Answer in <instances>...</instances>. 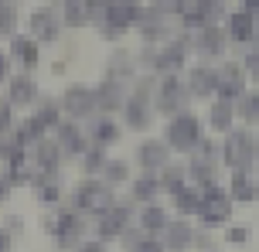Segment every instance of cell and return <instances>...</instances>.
<instances>
[{"label":"cell","instance_id":"obj_1","mask_svg":"<svg viewBox=\"0 0 259 252\" xmlns=\"http://www.w3.org/2000/svg\"><path fill=\"white\" fill-rule=\"evenodd\" d=\"M222 160L235 167V171H249L252 160H256V140L252 133H232V140L222 146Z\"/></svg>","mask_w":259,"mask_h":252},{"label":"cell","instance_id":"obj_2","mask_svg":"<svg viewBox=\"0 0 259 252\" xmlns=\"http://www.w3.org/2000/svg\"><path fill=\"white\" fill-rule=\"evenodd\" d=\"M198 215H201V222L205 225H222V222H229V215H232V201L225 198V191L222 187H208V194L201 198V208H198Z\"/></svg>","mask_w":259,"mask_h":252},{"label":"cell","instance_id":"obj_3","mask_svg":"<svg viewBox=\"0 0 259 252\" xmlns=\"http://www.w3.org/2000/svg\"><path fill=\"white\" fill-rule=\"evenodd\" d=\"M167 140H170V146H178V150H188V146L201 143V140H198V120H194V116H178V120H170Z\"/></svg>","mask_w":259,"mask_h":252},{"label":"cell","instance_id":"obj_4","mask_svg":"<svg viewBox=\"0 0 259 252\" xmlns=\"http://www.w3.org/2000/svg\"><path fill=\"white\" fill-rule=\"evenodd\" d=\"M219 92L225 103H232V99H239V95H246V72L239 65H225L219 72Z\"/></svg>","mask_w":259,"mask_h":252},{"label":"cell","instance_id":"obj_5","mask_svg":"<svg viewBox=\"0 0 259 252\" xmlns=\"http://www.w3.org/2000/svg\"><path fill=\"white\" fill-rule=\"evenodd\" d=\"M78 208H89V212H109V208H113L109 187H106V184H82V187H78Z\"/></svg>","mask_w":259,"mask_h":252},{"label":"cell","instance_id":"obj_6","mask_svg":"<svg viewBox=\"0 0 259 252\" xmlns=\"http://www.w3.org/2000/svg\"><path fill=\"white\" fill-rule=\"evenodd\" d=\"M92 106H96V95H92L89 89H82V85H72L62 99V109L68 116H89Z\"/></svg>","mask_w":259,"mask_h":252},{"label":"cell","instance_id":"obj_7","mask_svg":"<svg viewBox=\"0 0 259 252\" xmlns=\"http://www.w3.org/2000/svg\"><path fill=\"white\" fill-rule=\"evenodd\" d=\"M229 198L235 201H256L259 198V184L249 171H235L232 174V184H229Z\"/></svg>","mask_w":259,"mask_h":252},{"label":"cell","instance_id":"obj_8","mask_svg":"<svg viewBox=\"0 0 259 252\" xmlns=\"http://www.w3.org/2000/svg\"><path fill=\"white\" fill-rule=\"evenodd\" d=\"M106 14H109V21L116 24V31H123L130 21L140 17V7H137V0H109V4H106Z\"/></svg>","mask_w":259,"mask_h":252},{"label":"cell","instance_id":"obj_9","mask_svg":"<svg viewBox=\"0 0 259 252\" xmlns=\"http://www.w3.org/2000/svg\"><path fill=\"white\" fill-rule=\"evenodd\" d=\"M229 34H232L235 41H252L256 38V17H249L246 11L229 14Z\"/></svg>","mask_w":259,"mask_h":252},{"label":"cell","instance_id":"obj_10","mask_svg":"<svg viewBox=\"0 0 259 252\" xmlns=\"http://www.w3.org/2000/svg\"><path fill=\"white\" fill-rule=\"evenodd\" d=\"M137 157H140L143 171H157V167H164V160H167V146L164 143H143Z\"/></svg>","mask_w":259,"mask_h":252},{"label":"cell","instance_id":"obj_11","mask_svg":"<svg viewBox=\"0 0 259 252\" xmlns=\"http://www.w3.org/2000/svg\"><path fill=\"white\" fill-rule=\"evenodd\" d=\"M126 218H130L126 208H109V212H106V218H103V225H99V235H103V239L119 235V232L126 228Z\"/></svg>","mask_w":259,"mask_h":252},{"label":"cell","instance_id":"obj_12","mask_svg":"<svg viewBox=\"0 0 259 252\" xmlns=\"http://www.w3.org/2000/svg\"><path fill=\"white\" fill-rule=\"evenodd\" d=\"M211 89H219V75L211 68H194L191 72V92L194 95H208Z\"/></svg>","mask_w":259,"mask_h":252},{"label":"cell","instance_id":"obj_13","mask_svg":"<svg viewBox=\"0 0 259 252\" xmlns=\"http://www.w3.org/2000/svg\"><path fill=\"white\" fill-rule=\"evenodd\" d=\"M89 17V0H65V24L68 27H82Z\"/></svg>","mask_w":259,"mask_h":252},{"label":"cell","instance_id":"obj_14","mask_svg":"<svg viewBox=\"0 0 259 252\" xmlns=\"http://www.w3.org/2000/svg\"><path fill=\"white\" fill-rule=\"evenodd\" d=\"M31 31H34V38H41V41H52L55 34H58V21H55L52 14H34L31 17Z\"/></svg>","mask_w":259,"mask_h":252},{"label":"cell","instance_id":"obj_15","mask_svg":"<svg viewBox=\"0 0 259 252\" xmlns=\"http://www.w3.org/2000/svg\"><path fill=\"white\" fill-rule=\"evenodd\" d=\"M181 103H184V95H181V85L174 79H167L164 85H160V109L167 113V109H181Z\"/></svg>","mask_w":259,"mask_h":252},{"label":"cell","instance_id":"obj_16","mask_svg":"<svg viewBox=\"0 0 259 252\" xmlns=\"http://www.w3.org/2000/svg\"><path fill=\"white\" fill-rule=\"evenodd\" d=\"M198 48H201V52H222V48H225V34H222L219 27H205V31H201V34H198Z\"/></svg>","mask_w":259,"mask_h":252},{"label":"cell","instance_id":"obj_17","mask_svg":"<svg viewBox=\"0 0 259 252\" xmlns=\"http://www.w3.org/2000/svg\"><path fill=\"white\" fill-rule=\"evenodd\" d=\"M235 113L242 116L246 123H259V92H246V95H239V106H235Z\"/></svg>","mask_w":259,"mask_h":252},{"label":"cell","instance_id":"obj_18","mask_svg":"<svg viewBox=\"0 0 259 252\" xmlns=\"http://www.w3.org/2000/svg\"><path fill=\"white\" fill-rule=\"evenodd\" d=\"M232 116H235V106L222 99V103H215V109H211V126H215V130H229V126H232Z\"/></svg>","mask_w":259,"mask_h":252},{"label":"cell","instance_id":"obj_19","mask_svg":"<svg viewBox=\"0 0 259 252\" xmlns=\"http://www.w3.org/2000/svg\"><path fill=\"white\" fill-rule=\"evenodd\" d=\"M188 242H191V228L184 225V222H174V225L167 228V245H170L174 252H181Z\"/></svg>","mask_w":259,"mask_h":252},{"label":"cell","instance_id":"obj_20","mask_svg":"<svg viewBox=\"0 0 259 252\" xmlns=\"http://www.w3.org/2000/svg\"><path fill=\"white\" fill-rule=\"evenodd\" d=\"M31 99H34V85H31V79H14L11 82V103L24 106V103H31Z\"/></svg>","mask_w":259,"mask_h":252},{"label":"cell","instance_id":"obj_21","mask_svg":"<svg viewBox=\"0 0 259 252\" xmlns=\"http://www.w3.org/2000/svg\"><path fill=\"white\" fill-rule=\"evenodd\" d=\"M96 103L103 109H116L119 103H123V95H119V85H113V82H106L103 89L96 92Z\"/></svg>","mask_w":259,"mask_h":252},{"label":"cell","instance_id":"obj_22","mask_svg":"<svg viewBox=\"0 0 259 252\" xmlns=\"http://www.w3.org/2000/svg\"><path fill=\"white\" fill-rule=\"evenodd\" d=\"M14 55H17V58H21V65H27V68L38 62V48H34V41H24V38L14 41Z\"/></svg>","mask_w":259,"mask_h":252},{"label":"cell","instance_id":"obj_23","mask_svg":"<svg viewBox=\"0 0 259 252\" xmlns=\"http://www.w3.org/2000/svg\"><path fill=\"white\" fill-rule=\"evenodd\" d=\"M58 154H62V146H55V143H38V164H41V167H45L48 174L55 171V164H58Z\"/></svg>","mask_w":259,"mask_h":252},{"label":"cell","instance_id":"obj_24","mask_svg":"<svg viewBox=\"0 0 259 252\" xmlns=\"http://www.w3.org/2000/svg\"><path fill=\"white\" fill-rule=\"evenodd\" d=\"M126 113H130V126H147V106H143V95H137V99H130V106H126Z\"/></svg>","mask_w":259,"mask_h":252},{"label":"cell","instance_id":"obj_25","mask_svg":"<svg viewBox=\"0 0 259 252\" xmlns=\"http://www.w3.org/2000/svg\"><path fill=\"white\" fill-rule=\"evenodd\" d=\"M184 62V52H181V44H174V48H167V52H160V58H157V68H178Z\"/></svg>","mask_w":259,"mask_h":252},{"label":"cell","instance_id":"obj_26","mask_svg":"<svg viewBox=\"0 0 259 252\" xmlns=\"http://www.w3.org/2000/svg\"><path fill=\"white\" fill-rule=\"evenodd\" d=\"M143 228H164L167 225V215L160 212V208H154V205H150V208H147V212H143Z\"/></svg>","mask_w":259,"mask_h":252},{"label":"cell","instance_id":"obj_27","mask_svg":"<svg viewBox=\"0 0 259 252\" xmlns=\"http://www.w3.org/2000/svg\"><path fill=\"white\" fill-rule=\"evenodd\" d=\"M58 140L65 143V150H78V146H82V140H78V133L72 130V126H62V130H58ZM62 143H58V146H62Z\"/></svg>","mask_w":259,"mask_h":252},{"label":"cell","instance_id":"obj_28","mask_svg":"<svg viewBox=\"0 0 259 252\" xmlns=\"http://www.w3.org/2000/svg\"><path fill=\"white\" fill-rule=\"evenodd\" d=\"M178 208L181 212H198L201 208V198H194L191 191H178Z\"/></svg>","mask_w":259,"mask_h":252},{"label":"cell","instance_id":"obj_29","mask_svg":"<svg viewBox=\"0 0 259 252\" xmlns=\"http://www.w3.org/2000/svg\"><path fill=\"white\" fill-rule=\"evenodd\" d=\"M113 136H119V130H116V126H113L109 120H106V123H99V130H96V143H99V146H106L109 140H113Z\"/></svg>","mask_w":259,"mask_h":252},{"label":"cell","instance_id":"obj_30","mask_svg":"<svg viewBox=\"0 0 259 252\" xmlns=\"http://www.w3.org/2000/svg\"><path fill=\"white\" fill-rule=\"evenodd\" d=\"M133 194H137V198H154V194H157V184L150 181V177H147V181H137Z\"/></svg>","mask_w":259,"mask_h":252},{"label":"cell","instance_id":"obj_31","mask_svg":"<svg viewBox=\"0 0 259 252\" xmlns=\"http://www.w3.org/2000/svg\"><path fill=\"white\" fill-rule=\"evenodd\" d=\"M14 21H17V17H14V11L0 4V34H7V31H14Z\"/></svg>","mask_w":259,"mask_h":252},{"label":"cell","instance_id":"obj_32","mask_svg":"<svg viewBox=\"0 0 259 252\" xmlns=\"http://www.w3.org/2000/svg\"><path fill=\"white\" fill-rule=\"evenodd\" d=\"M150 7H154L157 14H164V11H181L184 0H150Z\"/></svg>","mask_w":259,"mask_h":252},{"label":"cell","instance_id":"obj_33","mask_svg":"<svg viewBox=\"0 0 259 252\" xmlns=\"http://www.w3.org/2000/svg\"><path fill=\"white\" fill-rule=\"evenodd\" d=\"M164 187H170L174 194L181 191V171H178V167H170V171L164 174Z\"/></svg>","mask_w":259,"mask_h":252},{"label":"cell","instance_id":"obj_34","mask_svg":"<svg viewBox=\"0 0 259 252\" xmlns=\"http://www.w3.org/2000/svg\"><path fill=\"white\" fill-rule=\"evenodd\" d=\"M242 72H246V75H252V79L259 82V52L246 55V65H242Z\"/></svg>","mask_w":259,"mask_h":252},{"label":"cell","instance_id":"obj_35","mask_svg":"<svg viewBox=\"0 0 259 252\" xmlns=\"http://www.w3.org/2000/svg\"><path fill=\"white\" fill-rule=\"evenodd\" d=\"M106 177H109V181H123V177H126V164H106Z\"/></svg>","mask_w":259,"mask_h":252},{"label":"cell","instance_id":"obj_36","mask_svg":"<svg viewBox=\"0 0 259 252\" xmlns=\"http://www.w3.org/2000/svg\"><path fill=\"white\" fill-rule=\"evenodd\" d=\"M242 11H246L249 17H256V21H259V0H242Z\"/></svg>","mask_w":259,"mask_h":252},{"label":"cell","instance_id":"obj_37","mask_svg":"<svg viewBox=\"0 0 259 252\" xmlns=\"http://www.w3.org/2000/svg\"><path fill=\"white\" fill-rule=\"evenodd\" d=\"M99 164H103V154H99V150L85 154V167H99Z\"/></svg>","mask_w":259,"mask_h":252},{"label":"cell","instance_id":"obj_38","mask_svg":"<svg viewBox=\"0 0 259 252\" xmlns=\"http://www.w3.org/2000/svg\"><path fill=\"white\" fill-rule=\"evenodd\" d=\"M246 239H249L246 228H232V232H229V242H246Z\"/></svg>","mask_w":259,"mask_h":252},{"label":"cell","instance_id":"obj_39","mask_svg":"<svg viewBox=\"0 0 259 252\" xmlns=\"http://www.w3.org/2000/svg\"><path fill=\"white\" fill-rule=\"evenodd\" d=\"M137 252H160V245H157V242H140V249Z\"/></svg>","mask_w":259,"mask_h":252},{"label":"cell","instance_id":"obj_40","mask_svg":"<svg viewBox=\"0 0 259 252\" xmlns=\"http://www.w3.org/2000/svg\"><path fill=\"white\" fill-rule=\"evenodd\" d=\"M11 249V239H7V232H0V252Z\"/></svg>","mask_w":259,"mask_h":252},{"label":"cell","instance_id":"obj_41","mask_svg":"<svg viewBox=\"0 0 259 252\" xmlns=\"http://www.w3.org/2000/svg\"><path fill=\"white\" fill-rule=\"evenodd\" d=\"M4 75H7V58L0 55V79H4Z\"/></svg>","mask_w":259,"mask_h":252},{"label":"cell","instance_id":"obj_42","mask_svg":"<svg viewBox=\"0 0 259 252\" xmlns=\"http://www.w3.org/2000/svg\"><path fill=\"white\" fill-rule=\"evenodd\" d=\"M82 252H103V245H82Z\"/></svg>","mask_w":259,"mask_h":252},{"label":"cell","instance_id":"obj_43","mask_svg":"<svg viewBox=\"0 0 259 252\" xmlns=\"http://www.w3.org/2000/svg\"><path fill=\"white\" fill-rule=\"evenodd\" d=\"M256 48H259V21H256Z\"/></svg>","mask_w":259,"mask_h":252},{"label":"cell","instance_id":"obj_44","mask_svg":"<svg viewBox=\"0 0 259 252\" xmlns=\"http://www.w3.org/2000/svg\"><path fill=\"white\" fill-rule=\"evenodd\" d=\"M256 143H259V133H256Z\"/></svg>","mask_w":259,"mask_h":252}]
</instances>
